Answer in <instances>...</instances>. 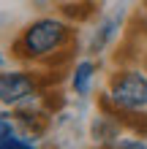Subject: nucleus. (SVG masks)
<instances>
[{
  "label": "nucleus",
  "mask_w": 147,
  "mask_h": 149,
  "mask_svg": "<svg viewBox=\"0 0 147 149\" xmlns=\"http://www.w3.org/2000/svg\"><path fill=\"white\" fill-rule=\"evenodd\" d=\"M76 46V24L60 16H36L11 41V57L22 65H57Z\"/></svg>",
  "instance_id": "nucleus-1"
},
{
  "label": "nucleus",
  "mask_w": 147,
  "mask_h": 149,
  "mask_svg": "<svg viewBox=\"0 0 147 149\" xmlns=\"http://www.w3.org/2000/svg\"><path fill=\"white\" fill-rule=\"evenodd\" d=\"M101 111H147V71L120 65L109 73L106 90L98 95Z\"/></svg>",
  "instance_id": "nucleus-2"
},
{
  "label": "nucleus",
  "mask_w": 147,
  "mask_h": 149,
  "mask_svg": "<svg viewBox=\"0 0 147 149\" xmlns=\"http://www.w3.org/2000/svg\"><path fill=\"white\" fill-rule=\"evenodd\" d=\"M44 95L41 73L30 68H0V106L19 109Z\"/></svg>",
  "instance_id": "nucleus-3"
},
{
  "label": "nucleus",
  "mask_w": 147,
  "mask_h": 149,
  "mask_svg": "<svg viewBox=\"0 0 147 149\" xmlns=\"http://www.w3.org/2000/svg\"><path fill=\"white\" fill-rule=\"evenodd\" d=\"M123 133H125L123 122H120L115 114H109V111H101V114H96V117L90 119V138H93L96 146H106Z\"/></svg>",
  "instance_id": "nucleus-4"
},
{
  "label": "nucleus",
  "mask_w": 147,
  "mask_h": 149,
  "mask_svg": "<svg viewBox=\"0 0 147 149\" xmlns=\"http://www.w3.org/2000/svg\"><path fill=\"white\" fill-rule=\"evenodd\" d=\"M96 71H98V65L93 63V60H87V57L74 65V71H71V90H74L76 98H87V95L93 92Z\"/></svg>",
  "instance_id": "nucleus-5"
},
{
  "label": "nucleus",
  "mask_w": 147,
  "mask_h": 149,
  "mask_svg": "<svg viewBox=\"0 0 147 149\" xmlns=\"http://www.w3.org/2000/svg\"><path fill=\"white\" fill-rule=\"evenodd\" d=\"M115 30H117V22H115V19H106V22H103L101 27L93 33V41H90V54H101V52L106 49V43L112 41Z\"/></svg>",
  "instance_id": "nucleus-6"
},
{
  "label": "nucleus",
  "mask_w": 147,
  "mask_h": 149,
  "mask_svg": "<svg viewBox=\"0 0 147 149\" xmlns=\"http://www.w3.org/2000/svg\"><path fill=\"white\" fill-rule=\"evenodd\" d=\"M0 149H38V144H36V138H33V136L16 130V133H11L8 138L0 141Z\"/></svg>",
  "instance_id": "nucleus-7"
},
{
  "label": "nucleus",
  "mask_w": 147,
  "mask_h": 149,
  "mask_svg": "<svg viewBox=\"0 0 147 149\" xmlns=\"http://www.w3.org/2000/svg\"><path fill=\"white\" fill-rule=\"evenodd\" d=\"M101 149H147V141H142V136H134V133L125 130L123 136H117L112 144L101 146Z\"/></svg>",
  "instance_id": "nucleus-8"
},
{
  "label": "nucleus",
  "mask_w": 147,
  "mask_h": 149,
  "mask_svg": "<svg viewBox=\"0 0 147 149\" xmlns=\"http://www.w3.org/2000/svg\"><path fill=\"white\" fill-rule=\"evenodd\" d=\"M11 133H16L14 114H3V111H0V141H3V138H8Z\"/></svg>",
  "instance_id": "nucleus-9"
},
{
  "label": "nucleus",
  "mask_w": 147,
  "mask_h": 149,
  "mask_svg": "<svg viewBox=\"0 0 147 149\" xmlns=\"http://www.w3.org/2000/svg\"><path fill=\"white\" fill-rule=\"evenodd\" d=\"M6 65V57H3V52H0V68H3Z\"/></svg>",
  "instance_id": "nucleus-10"
},
{
  "label": "nucleus",
  "mask_w": 147,
  "mask_h": 149,
  "mask_svg": "<svg viewBox=\"0 0 147 149\" xmlns=\"http://www.w3.org/2000/svg\"><path fill=\"white\" fill-rule=\"evenodd\" d=\"M144 71H147V54H144Z\"/></svg>",
  "instance_id": "nucleus-11"
}]
</instances>
